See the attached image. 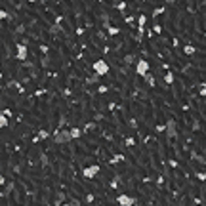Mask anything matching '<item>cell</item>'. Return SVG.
Here are the masks:
<instances>
[{
	"label": "cell",
	"instance_id": "1",
	"mask_svg": "<svg viewBox=\"0 0 206 206\" xmlns=\"http://www.w3.org/2000/svg\"><path fill=\"white\" fill-rule=\"evenodd\" d=\"M54 141H55L57 145H63V143L73 141L71 130H55V132H54Z\"/></svg>",
	"mask_w": 206,
	"mask_h": 206
},
{
	"label": "cell",
	"instance_id": "2",
	"mask_svg": "<svg viewBox=\"0 0 206 206\" xmlns=\"http://www.w3.org/2000/svg\"><path fill=\"white\" fill-rule=\"evenodd\" d=\"M92 67H94V73H97L99 76H107V75H109V71H111L109 63H107V61H103V59L94 61V63H92Z\"/></svg>",
	"mask_w": 206,
	"mask_h": 206
},
{
	"label": "cell",
	"instance_id": "3",
	"mask_svg": "<svg viewBox=\"0 0 206 206\" xmlns=\"http://www.w3.org/2000/svg\"><path fill=\"white\" fill-rule=\"evenodd\" d=\"M166 137H170V139H174V137H178V122L174 118L166 120V130H164Z\"/></svg>",
	"mask_w": 206,
	"mask_h": 206
},
{
	"label": "cell",
	"instance_id": "4",
	"mask_svg": "<svg viewBox=\"0 0 206 206\" xmlns=\"http://www.w3.org/2000/svg\"><path fill=\"white\" fill-rule=\"evenodd\" d=\"M15 48H17L15 59H17V61H27V55H29V48H27V46H25V44H17Z\"/></svg>",
	"mask_w": 206,
	"mask_h": 206
},
{
	"label": "cell",
	"instance_id": "5",
	"mask_svg": "<svg viewBox=\"0 0 206 206\" xmlns=\"http://www.w3.org/2000/svg\"><path fill=\"white\" fill-rule=\"evenodd\" d=\"M149 73V61L147 59H139V61H135V75H147Z\"/></svg>",
	"mask_w": 206,
	"mask_h": 206
},
{
	"label": "cell",
	"instance_id": "6",
	"mask_svg": "<svg viewBox=\"0 0 206 206\" xmlns=\"http://www.w3.org/2000/svg\"><path fill=\"white\" fill-rule=\"evenodd\" d=\"M99 170H101V168H99L97 164H92V166H88V168L82 170V176H84L86 179H92V178H96V176L99 174Z\"/></svg>",
	"mask_w": 206,
	"mask_h": 206
},
{
	"label": "cell",
	"instance_id": "7",
	"mask_svg": "<svg viewBox=\"0 0 206 206\" xmlns=\"http://www.w3.org/2000/svg\"><path fill=\"white\" fill-rule=\"evenodd\" d=\"M117 202H118V206H134L137 200H135L134 197H130V195H118Z\"/></svg>",
	"mask_w": 206,
	"mask_h": 206
},
{
	"label": "cell",
	"instance_id": "8",
	"mask_svg": "<svg viewBox=\"0 0 206 206\" xmlns=\"http://www.w3.org/2000/svg\"><path fill=\"white\" fill-rule=\"evenodd\" d=\"M99 78H101V76H99L97 73H94V75L86 76V84H88V86H94V84H97V82H99Z\"/></svg>",
	"mask_w": 206,
	"mask_h": 206
},
{
	"label": "cell",
	"instance_id": "9",
	"mask_svg": "<svg viewBox=\"0 0 206 206\" xmlns=\"http://www.w3.org/2000/svg\"><path fill=\"white\" fill-rule=\"evenodd\" d=\"M71 137H73V139H78V137H82V128H78V126H73V128H71Z\"/></svg>",
	"mask_w": 206,
	"mask_h": 206
},
{
	"label": "cell",
	"instance_id": "10",
	"mask_svg": "<svg viewBox=\"0 0 206 206\" xmlns=\"http://www.w3.org/2000/svg\"><path fill=\"white\" fill-rule=\"evenodd\" d=\"M183 54H185V55H195V54H197V48L191 46V44H187V46H183Z\"/></svg>",
	"mask_w": 206,
	"mask_h": 206
},
{
	"label": "cell",
	"instance_id": "11",
	"mask_svg": "<svg viewBox=\"0 0 206 206\" xmlns=\"http://www.w3.org/2000/svg\"><path fill=\"white\" fill-rule=\"evenodd\" d=\"M134 61H135V55H134V54L124 55V59H122V63H124V65H134Z\"/></svg>",
	"mask_w": 206,
	"mask_h": 206
},
{
	"label": "cell",
	"instance_id": "12",
	"mask_svg": "<svg viewBox=\"0 0 206 206\" xmlns=\"http://www.w3.org/2000/svg\"><path fill=\"white\" fill-rule=\"evenodd\" d=\"M143 76H145V82L151 86V88H155V84H157V82H155V76H153V75H149V73H147V75H143Z\"/></svg>",
	"mask_w": 206,
	"mask_h": 206
},
{
	"label": "cell",
	"instance_id": "13",
	"mask_svg": "<svg viewBox=\"0 0 206 206\" xmlns=\"http://www.w3.org/2000/svg\"><path fill=\"white\" fill-rule=\"evenodd\" d=\"M195 178H197L199 181H206V168L202 172H195Z\"/></svg>",
	"mask_w": 206,
	"mask_h": 206
},
{
	"label": "cell",
	"instance_id": "14",
	"mask_svg": "<svg viewBox=\"0 0 206 206\" xmlns=\"http://www.w3.org/2000/svg\"><path fill=\"white\" fill-rule=\"evenodd\" d=\"M105 31H107V32L111 34V36H117V34L120 32V31H118V27H113V25H109V27H107Z\"/></svg>",
	"mask_w": 206,
	"mask_h": 206
},
{
	"label": "cell",
	"instance_id": "15",
	"mask_svg": "<svg viewBox=\"0 0 206 206\" xmlns=\"http://www.w3.org/2000/svg\"><path fill=\"white\" fill-rule=\"evenodd\" d=\"M8 126V117L4 113H0V128H6Z\"/></svg>",
	"mask_w": 206,
	"mask_h": 206
},
{
	"label": "cell",
	"instance_id": "16",
	"mask_svg": "<svg viewBox=\"0 0 206 206\" xmlns=\"http://www.w3.org/2000/svg\"><path fill=\"white\" fill-rule=\"evenodd\" d=\"M199 96L206 97V82H200V84H199Z\"/></svg>",
	"mask_w": 206,
	"mask_h": 206
},
{
	"label": "cell",
	"instance_id": "17",
	"mask_svg": "<svg viewBox=\"0 0 206 206\" xmlns=\"http://www.w3.org/2000/svg\"><path fill=\"white\" fill-rule=\"evenodd\" d=\"M145 23H147V15H139V17H137V27H145Z\"/></svg>",
	"mask_w": 206,
	"mask_h": 206
},
{
	"label": "cell",
	"instance_id": "18",
	"mask_svg": "<svg viewBox=\"0 0 206 206\" xmlns=\"http://www.w3.org/2000/svg\"><path fill=\"white\" fill-rule=\"evenodd\" d=\"M164 82H166V84H174V75L166 73V75H164Z\"/></svg>",
	"mask_w": 206,
	"mask_h": 206
},
{
	"label": "cell",
	"instance_id": "19",
	"mask_svg": "<svg viewBox=\"0 0 206 206\" xmlns=\"http://www.w3.org/2000/svg\"><path fill=\"white\" fill-rule=\"evenodd\" d=\"M48 137H50V132H48V130H40V132H38V139H48Z\"/></svg>",
	"mask_w": 206,
	"mask_h": 206
},
{
	"label": "cell",
	"instance_id": "20",
	"mask_svg": "<svg viewBox=\"0 0 206 206\" xmlns=\"http://www.w3.org/2000/svg\"><path fill=\"white\" fill-rule=\"evenodd\" d=\"M160 14H164V6H160V8H155V10H153V17H158Z\"/></svg>",
	"mask_w": 206,
	"mask_h": 206
},
{
	"label": "cell",
	"instance_id": "21",
	"mask_svg": "<svg viewBox=\"0 0 206 206\" xmlns=\"http://www.w3.org/2000/svg\"><path fill=\"white\" fill-rule=\"evenodd\" d=\"M4 19H11V15L8 14L6 10H0V21H4Z\"/></svg>",
	"mask_w": 206,
	"mask_h": 206
},
{
	"label": "cell",
	"instance_id": "22",
	"mask_svg": "<svg viewBox=\"0 0 206 206\" xmlns=\"http://www.w3.org/2000/svg\"><path fill=\"white\" fill-rule=\"evenodd\" d=\"M117 10L120 11V14H124V10H126V2H124V0H120V2H117Z\"/></svg>",
	"mask_w": 206,
	"mask_h": 206
},
{
	"label": "cell",
	"instance_id": "23",
	"mask_svg": "<svg viewBox=\"0 0 206 206\" xmlns=\"http://www.w3.org/2000/svg\"><path fill=\"white\" fill-rule=\"evenodd\" d=\"M101 23H103V29H107V27H109V15H107V14H103Z\"/></svg>",
	"mask_w": 206,
	"mask_h": 206
},
{
	"label": "cell",
	"instance_id": "24",
	"mask_svg": "<svg viewBox=\"0 0 206 206\" xmlns=\"http://www.w3.org/2000/svg\"><path fill=\"white\" fill-rule=\"evenodd\" d=\"M153 32H155V34H160V32H162V27H160V23H155Z\"/></svg>",
	"mask_w": 206,
	"mask_h": 206
},
{
	"label": "cell",
	"instance_id": "25",
	"mask_svg": "<svg viewBox=\"0 0 206 206\" xmlns=\"http://www.w3.org/2000/svg\"><path fill=\"white\" fill-rule=\"evenodd\" d=\"M166 130V124H157V132H164Z\"/></svg>",
	"mask_w": 206,
	"mask_h": 206
},
{
	"label": "cell",
	"instance_id": "26",
	"mask_svg": "<svg viewBox=\"0 0 206 206\" xmlns=\"http://www.w3.org/2000/svg\"><path fill=\"white\" fill-rule=\"evenodd\" d=\"M2 185H6V178H4L2 172H0V187H2Z\"/></svg>",
	"mask_w": 206,
	"mask_h": 206
},
{
	"label": "cell",
	"instance_id": "27",
	"mask_svg": "<svg viewBox=\"0 0 206 206\" xmlns=\"http://www.w3.org/2000/svg\"><path fill=\"white\" fill-rule=\"evenodd\" d=\"M168 164H170L172 168H178V162H176V160H174V158H170V160H168Z\"/></svg>",
	"mask_w": 206,
	"mask_h": 206
},
{
	"label": "cell",
	"instance_id": "28",
	"mask_svg": "<svg viewBox=\"0 0 206 206\" xmlns=\"http://www.w3.org/2000/svg\"><path fill=\"white\" fill-rule=\"evenodd\" d=\"M63 199H65V195H63V193H59V195H57V199H55V202H61Z\"/></svg>",
	"mask_w": 206,
	"mask_h": 206
},
{
	"label": "cell",
	"instance_id": "29",
	"mask_svg": "<svg viewBox=\"0 0 206 206\" xmlns=\"http://www.w3.org/2000/svg\"><path fill=\"white\" fill-rule=\"evenodd\" d=\"M126 145H134V137H126Z\"/></svg>",
	"mask_w": 206,
	"mask_h": 206
},
{
	"label": "cell",
	"instance_id": "30",
	"mask_svg": "<svg viewBox=\"0 0 206 206\" xmlns=\"http://www.w3.org/2000/svg\"><path fill=\"white\" fill-rule=\"evenodd\" d=\"M2 113H4V114H6V117H8V118H10V117H11V111H10V109H4V111H2Z\"/></svg>",
	"mask_w": 206,
	"mask_h": 206
},
{
	"label": "cell",
	"instance_id": "31",
	"mask_svg": "<svg viewBox=\"0 0 206 206\" xmlns=\"http://www.w3.org/2000/svg\"><path fill=\"white\" fill-rule=\"evenodd\" d=\"M176 2V0H166V4H174Z\"/></svg>",
	"mask_w": 206,
	"mask_h": 206
},
{
	"label": "cell",
	"instance_id": "32",
	"mask_svg": "<svg viewBox=\"0 0 206 206\" xmlns=\"http://www.w3.org/2000/svg\"><path fill=\"white\" fill-rule=\"evenodd\" d=\"M29 2H36V0H29Z\"/></svg>",
	"mask_w": 206,
	"mask_h": 206
}]
</instances>
